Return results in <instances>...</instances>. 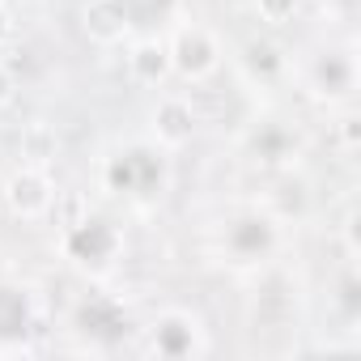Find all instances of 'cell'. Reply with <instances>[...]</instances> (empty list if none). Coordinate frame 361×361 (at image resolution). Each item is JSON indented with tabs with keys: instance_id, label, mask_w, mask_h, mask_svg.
<instances>
[{
	"instance_id": "1",
	"label": "cell",
	"mask_w": 361,
	"mask_h": 361,
	"mask_svg": "<svg viewBox=\"0 0 361 361\" xmlns=\"http://www.w3.org/2000/svg\"><path fill=\"white\" fill-rule=\"evenodd\" d=\"M157 178H161V161L153 153H145V149H132L111 166V183L119 192H153Z\"/></svg>"
},
{
	"instance_id": "2",
	"label": "cell",
	"mask_w": 361,
	"mask_h": 361,
	"mask_svg": "<svg viewBox=\"0 0 361 361\" xmlns=\"http://www.w3.org/2000/svg\"><path fill=\"white\" fill-rule=\"evenodd\" d=\"M68 247H73V255H77V259L98 264V259H106V255H111L115 234H111V226H102V221H85V226H77V230H73Z\"/></svg>"
},
{
	"instance_id": "3",
	"label": "cell",
	"mask_w": 361,
	"mask_h": 361,
	"mask_svg": "<svg viewBox=\"0 0 361 361\" xmlns=\"http://www.w3.org/2000/svg\"><path fill=\"white\" fill-rule=\"evenodd\" d=\"M81 323H85V331L90 336H102V340H115V336H123L128 331V319L119 314V306L115 302H106V298H94L85 310H81Z\"/></svg>"
},
{
	"instance_id": "4",
	"label": "cell",
	"mask_w": 361,
	"mask_h": 361,
	"mask_svg": "<svg viewBox=\"0 0 361 361\" xmlns=\"http://www.w3.org/2000/svg\"><path fill=\"white\" fill-rule=\"evenodd\" d=\"M26 331V298L13 289H0V340Z\"/></svg>"
},
{
	"instance_id": "5",
	"label": "cell",
	"mask_w": 361,
	"mask_h": 361,
	"mask_svg": "<svg viewBox=\"0 0 361 361\" xmlns=\"http://www.w3.org/2000/svg\"><path fill=\"white\" fill-rule=\"evenodd\" d=\"M170 5H174V0H115L119 18H128V22H136V26H153Z\"/></svg>"
},
{
	"instance_id": "6",
	"label": "cell",
	"mask_w": 361,
	"mask_h": 361,
	"mask_svg": "<svg viewBox=\"0 0 361 361\" xmlns=\"http://www.w3.org/2000/svg\"><path fill=\"white\" fill-rule=\"evenodd\" d=\"M178 64H183L188 73H200L209 64V43L204 39H183L178 43Z\"/></svg>"
},
{
	"instance_id": "7",
	"label": "cell",
	"mask_w": 361,
	"mask_h": 361,
	"mask_svg": "<svg viewBox=\"0 0 361 361\" xmlns=\"http://www.w3.org/2000/svg\"><path fill=\"white\" fill-rule=\"evenodd\" d=\"M234 247H238V251H264V247H268V230H264L259 221H243V226L234 230Z\"/></svg>"
},
{
	"instance_id": "8",
	"label": "cell",
	"mask_w": 361,
	"mask_h": 361,
	"mask_svg": "<svg viewBox=\"0 0 361 361\" xmlns=\"http://www.w3.org/2000/svg\"><path fill=\"white\" fill-rule=\"evenodd\" d=\"M319 77H323V85H327V90H344V81H348V68H344V60L327 56V60L319 64Z\"/></svg>"
},
{
	"instance_id": "9",
	"label": "cell",
	"mask_w": 361,
	"mask_h": 361,
	"mask_svg": "<svg viewBox=\"0 0 361 361\" xmlns=\"http://www.w3.org/2000/svg\"><path fill=\"white\" fill-rule=\"evenodd\" d=\"M13 204H18V209H35V204H43V192H39L35 178H18V183H13Z\"/></svg>"
},
{
	"instance_id": "10",
	"label": "cell",
	"mask_w": 361,
	"mask_h": 361,
	"mask_svg": "<svg viewBox=\"0 0 361 361\" xmlns=\"http://www.w3.org/2000/svg\"><path fill=\"white\" fill-rule=\"evenodd\" d=\"M157 344H161L166 353H183V348H188V336H183V327H178V323H166Z\"/></svg>"
},
{
	"instance_id": "11",
	"label": "cell",
	"mask_w": 361,
	"mask_h": 361,
	"mask_svg": "<svg viewBox=\"0 0 361 361\" xmlns=\"http://www.w3.org/2000/svg\"><path fill=\"white\" fill-rule=\"evenodd\" d=\"M161 128H166L170 136H183V132H188V115H183V106H166V111H161Z\"/></svg>"
},
{
	"instance_id": "12",
	"label": "cell",
	"mask_w": 361,
	"mask_h": 361,
	"mask_svg": "<svg viewBox=\"0 0 361 361\" xmlns=\"http://www.w3.org/2000/svg\"><path fill=\"white\" fill-rule=\"evenodd\" d=\"M136 68H140L145 77H157V73H161V51H153V47L136 51Z\"/></svg>"
},
{
	"instance_id": "13",
	"label": "cell",
	"mask_w": 361,
	"mask_h": 361,
	"mask_svg": "<svg viewBox=\"0 0 361 361\" xmlns=\"http://www.w3.org/2000/svg\"><path fill=\"white\" fill-rule=\"evenodd\" d=\"M264 9H268L272 18H285V13L293 9V0H264Z\"/></svg>"
},
{
	"instance_id": "14",
	"label": "cell",
	"mask_w": 361,
	"mask_h": 361,
	"mask_svg": "<svg viewBox=\"0 0 361 361\" xmlns=\"http://www.w3.org/2000/svg\"><path fill=\"white\" fill-rule=\"evenodd\" d=\"M0 98H5V77H0Z\"/></svg>"
},
{
	"instance_id": "15",
	"label": "cell",
	"mask_w": 361,
	"mask_h": 361,
	"mask_svg": "<svg viewBox=\"0 0 361 361\" xmlns=\"http://www.w3.org/2000/svg\"><path fill=\"white\" fill-rule=\"evenodd\" d=\"M0 35H5V18H0Z\"/></svg>"
}]
</instances>
